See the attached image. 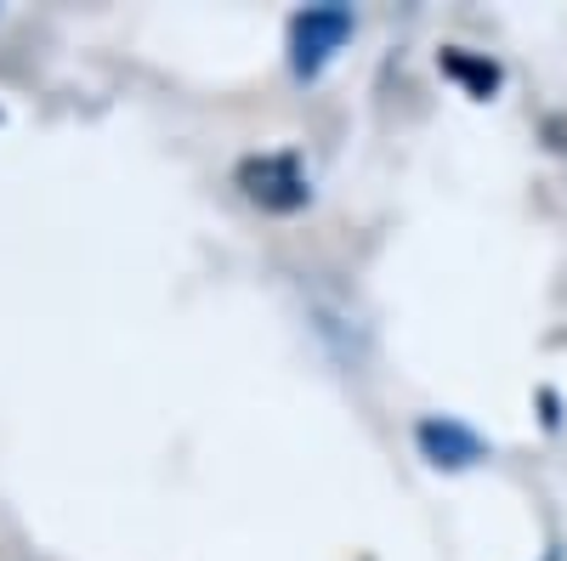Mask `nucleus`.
I'll list each match as a JSON object with an SVG mask.
<instances>
[{"label":"nucleus","instance_id":"nucleus-5","mask_svg":"<svg viewBox=\"0 0 567 561\" xmlns=\"http://www.w3.org/2000/svg\"><path fill=\"white\" fill-rule=\"evenodd\" d=\"M545 561H556V555H545Z\"/></svg>","mask_w":567,"mask_h":561},{"label":"nucleus","instance_id":"nucleus-1","mask_svg":"<svg viewBox=\"0 0 567 561\" xmlns=\"http://www.w3.org/2000/svg\"><path fill=\"white\" fill-rule=\"evenodd\" d=\"M233 181H239V194L267 216H296L312 199V181H307L296 154H250V159H239Z\"/></svg>","mask_w":567,"mask_h":561},{"label":"nucleus","instance_id":"nucleus-3","mask_svg":"<svg viewBox=\"0 0 567 561\" xmlns=\"http://www.w3.org/2000/svg\"><path fill=\"white\" fill-rule=\"evenodd\" d=\"M414 443H420V454L432 459V465H443V471H460V465H477L488 448H483V437L471 432V426H460V419H449V414H432V419H420L414 426Z\"/></svg>","mask_w":567,"mask_h":561},{"label":"nucleus","instance_id":"nucleus-2","mask_svg":"<svg viewBox=\"0 0 567 561\" xmlns=\"http://www.w3.org/2000/svg\"><path fill=\"white\" fill-rule=\"evenodd\" d=\"M352 12L347 7H307L290 18V69L301 80H318L329 63H336V52L352 40Z\"/></svg>","mask_w":567,"mask_h":561},{"label":"nucleus","instance_id":"nucleus-4","mask_svg":"<svg viewBox=\"0 0 567 561\" xmlns=\"http://www.w3.org/2000/svg\"><path fill=\"white\" fill-rule=\"evenodd\" d=\"M437 63H443V74H449V80H460V85L471 91V97H494V91H499V63L471 58L465 45H449V52H443Z\"/></svg>","mask_w":567,"mask_h":561}]
</instances>
